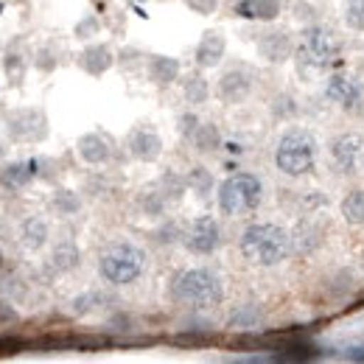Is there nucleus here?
Returning <instances> with one entry per match:
<instances>
[{
    "mask_svg": "<svg viewBox=\"0 0 364 364\" xmlns=\"http://www.w3.org/2000/svg\"><path fill=\"white\" fill-rule=\"evenodd\" d=\"M180 73H182V65L177 56L151 53V56L146 59V76H149V82H151L154 87H160V90L171 87V85L180 79Z\"/></svg>",
    "mask_w": 364,
    "mask_h": 364,
    "instance_id": "18",
    "label": "nucleus"
},
{
    "mask_svg": "<svg viewBox=\"0 0 364 364\" xmlns=\"http://www.w3.org/2000/svg\"><path fill=\"white\" fill-rule=\"evenodd\" d=\"M294 56L300 62V70H311V73H325L328 68H333L342 59V40L336 37V31L325 23H311L303 28Z\"/></svg>",
    "mask_w": 364,
    "mask_h": 364,
    "instance_id": "4",
    "label": "nucleus"
},
{
    "mask_svg": "<svg viewBox=\"0 0 364 364\" xmlns=\"http://www.w3.org/2000/svg\"><path fill=\"white\" fill-rule=\"evenodd\" d=\"M171 297L188 306L193 311H205V309H216L225 300V283L222 277L208 269V267H191L174 274L171 280Z\"/></svg>",
    "mask_w": 364,
    "mask_h": 364,
    "instance_id": "2",
    "label": "nucleus"
},
{
    "mask_svg": "<svg viewBox=\"0 0 364 364\" xmlns=\"http://www.w3.org/2000/svg\"><path fill=\"white\" fill-rule=\"evenodd\" d=\"M345 23L353 31H364V0H345Z\"/></svg>",
    "mask_w": 364,
    "mask_h": 364,
    "instance_id": "33",
    "label": "nucleus"
},
{
    "mask_svg": "<svg viewBox=\"0 0 364 364\" xmlns=\"http://www.w3.org/2000/svg\"><path fill=\"white\" fill-rule=\"evenodd\" d=\"M252 87H255V70L250 65H244V62H235L219 76L216 98L222 104H228V107H235V104H244L250 98Z\"/></svg>",
    "mask_w": 364,
    "mask_h": 364,
    "instance_id": "8",
    "label": "nucleus"
},
{
    "mask_svg": "<svg viewBox=\"0 0 364 364\" xmlns=\"http://www.w3.org/2000/svg\"><path fill=\"white\" fill-rule=\"evenodd\" d=\"M191 143H193V149H196L199 154H213V151L222 149V129H219L213 121H202V124L196 127L193 137H191Z\"/></svg>",
    "mask_w": 364,
    "mask_h": 364,
    "instance_id": "25",
    "label": "nucleus"
},
{
    "mask_svg": "<svg viewBox=\"0 0 364 364\" xmlns=\"http://www.w3.org/2000/svg\"><path fill=\"white\" fill-rule=\"evenodd\" d=\"M127 151L137 163H157L163 154V137L151 124H137L127 132Z\"/></svg>",
    "mask_w": 364,
    "mask_h": 364,
    "instance_id": "12",
    "label": "nucleus"
},
{
    "mask_svg": "<svg viewBox=\"0 0 364 364\" xmlns=\"http://www.w3.org/2000/svg\"><path fill=\"white\" fill-rule=\"evenodd\" d=\"M17 238H20V244H23L26 250L37 252V250H43V247L48 244V238H50V228H48L46 219H40V216H28V219H23V222H20Z\"/></svg>",
    "mask_w": 364,
    "mask_h": 364,
    "instance_id": "23",
    "label": "nucleus"
},
{
    "mask_svg": "<svg viewBox=\"0 0 364 364\" xmlns=\"http://www.w3.org/2000/svg\"><path fill=\"white\" fill-rule=\"evenodd\" d=\"M14 322H20V311L9 300H0V325H14Z\"/></svg>",
    "mask_w": 364,
    "mask_h": 364,
    "instance_id": "40",
    "label": "nucleus"
},
{
    "mask_svg": "<svg viewBox=\"0 0 364 364\" xmlns=\"http://www.w3.org/2000/svg\"><path fill=\"white\" fill-rule=\"evenodd\" d=\"M182 98L191 104V107H202V104H208V98H210V82L196 70V73H188L185 79H182Z\"/></svg>",
    "mask_w": 364,
    "mask_h": 364,
    "instance_id": "27",
    "label": "nucleus"
},
{
    "mask_svg": "<svg viewBox=\"0 0 364 364\" xmlns=\"http://www.w3.org/2000/svg\"><path fill=\"white\" fill-rule=\"evenodd\" d=\"M95 34H98V20H95V17H85V20L76 26V37H79V40H90Z\"/></svg>",
    "mask_w": 364,
    "mask_h": 364,
    "instance_id": "39",
    "label": "nucleus"
},
{
    "mask_svg": "<svg viewBox=\"0 0 364 364\" xmlns=\"http://www.w3.org/2000/svg\"><path fill=\"white\" fill-rule=\"evenodd\" d=\"M193 14H199V17H210V14H216V9H219V0H182Z\"/></svg>",
    "mask_w": 364,
    "mask_h": 364,
    "instance_id": "37",
    "label": "nucleus"
},
{
    "mask_svg": "<svg viewBox=\"0 0 364 364\" xmlns=\"http://www.w3.org/2000/svg\"><path fill=\"white\" fill-rule=\"evenodd\" d=\"M339 213L350 228H364V188L348 191L339 202Z\"/></svg>",
    "mask_w": 364,
    "mask_h": 364,
    "instance_id": "28",
    "label": "nucleus"
},
{
    "mask_svg": "<svg viewBox=\"0 0 364 364\" xmlns=\"http://www.w3.org/2000/svg\"><path fill=\"white\" fill-rule=\"evenodd\" d=\"M258 53H261V59L264 62H269V65H283V62H289L291 56H294V37L286 31V28H267L261 37H258Z\"/></svg>",
    "mask_w": 364,
    "mask_h": 364,
    "instance_id": "13",
    "label": "nucleus"
},
{
    "mask_svg": "<svg viewBox=\"0 0 364 364\" xmlns=\"http://www.w3.org/2000/svg\"><path fill=\"white\" fill-rule=\"evenodd\" d=\"M216 199H219V210L225 216L252 213L264 199V182H261V177H255L250 171L230 174L228 180H222V185H219Z\"/></svg>",
    "mask_w": 364,
    "mask_h": 364,
    "instance_id": "6",
    "label": "nucleus"
},
{
    "mask_svg": "<svg viewBox=\"0 0 364 364\" xmlns=\"http://www.w3.org/2000/svg\"><path fill=\"white\" fill-rule=\"evenodd\" d=\"M182 244L193 255H213L222 247V228L213 216H196L182 232Z\"/></svg>",
    "mask_w": 364,
    "mask_h": 364,
    "instance_id": "9",
    "label": "nucleus"
},
{
    "mask_svg": "<svg viewBox=\"0 0 364 364\" xmlns=\"http://www.w3.org/2000/svg\"><path fill=\"white\" fill-rule=\"evenodd\" d=\"M261 322H264L261 306L244 303V306H238L228 317V328L230 331H255V328H261Z\"/></svg>",
    "mask_w": 364,
    "mask_h": 364,
    "instance_id": "26",
    "label": "nucleus"
},
{
    "mask_svg": "<svg viewBox=\"0 0 364 364\" xmlns=\"http://www.w3.org/2000/svg\"><path fill=\"white\" fill-rule=\"evenodd\" d=\"M280 0H238L235 3V14L241 20H252V23H274L280 17Z\"/></svg>",
    "mask_w": 364,
    "mask_h": 364,
    "instance_id": "22",
    "label": "nucleus"
},
{
    "mask_svg": "<svg viewBox=\"0 0 364 364\" xmlns=\"http://www.w3.org/2000/svg\"><path fill=\"white\" fill-rule=\"evenodd\" d=\"M98 272L109 286H132L146 272V252L132 244V241H121L112 244L101 261H98Z\"/></svg>",
    "mask_w": 364,
    "mask_h": 364,
    "instance_id": "5",
    "label": "nucleus"
},
{
    "mask_svg": "<svg viewBox=\"0 0 364 364\" xmlns=\"http://www.w3.org/2000/svg\"><path fill=\"white\" fill-rule=\"evenodd\" d=\"M225 53H228V37H225L222 31L210 28V31H205V34L199 37L196 50H193V62H196L199 70H210V68L222 65Z\"/></svg>",
    "mask_w": 364,
    "mask_h": 364,
    "instance_id": "16",
    "label": "nucleus"
},
{
    "mask_svg": "<svg viewBox=\"0 0 364 364\" xmlns=\"http://www.w3.org/2000/svg\"><path fill=\"white\" fill-rule=\"evenodd\" d=\"M109 306H118V297L112 291H104V289H90V291H82L70 300V311L76 317H90L98 311H107Z\"/></svg>",
    "mask_w": 364,
    "mask_h": 364,
    "instance_id": "20",
    "label": "nucleus"
},
{
    "mask_svg": "<svg viewBox=\"0 0 364 364\" xmlns=\"http://www.w3.org/2000/svg\"><path fill=\"white\" fill-rule=\"evenodd\" d=\"M31 65L37 68V70H43V73H50V70H56V65H59V59H56V50L50 46H43L34 50V59H31Z\"/></svg>",
    "mask_w": 364,
    "mask_h": 364,
    "instance_id": "34",
    "label": "nucleus"
},
{
    "mask_svg": "<svg viewBox=\"0 0 364 364\" xmlns=\"http://www.w3.org/2000/svg\"><path fill=\"white\" fill-rule=\"evenodd\" d=\"M76 151L87 166H107L115 154V143L107 132H85L76 140Z\"/></svg>",
    "mask_w": 364,
    "mask_h": 364,
    "instance_id": "14",
    "label": "nucleus"
},
{
    "mask_svg": "<svg viewBox=\"0 0 364 364\" xmlns=\"http://www.w3.org/2000/svg\"><path fill=\"white\" fill-rule=\"evenodd\" d=\"M238 250L244 261H250L252 267L269 269V267L283 264L294 252V244H291V232L286 228L272 225V222H255L241 232Z\"/></svg>",
    "mask_w": 364,
    "mask_h": 364,
    "instance_id": "1",
    "label": "nucleus"
},
{
    "mask_svg": "<svg viewBox=\"0 0 364 364\" xmlns=\"http://www.w3.org/2000/svg\"><path fill=\"white\" fill-rule=\"evenodd\" d=\"M202 121H199V115L193 112V109H188V112H182L180 115V135L185 137V140H191L193 137V132H196V127H199Z\"/></svg>",
    "mask_w": 364,
    "mask_h": 364,
    "instance_id": "38",
    "label": "nucleus"
},
{
    "mask_svg": "<svg viewBox=\"0 0 364 364\" xmlns=\"http://www.w3.org/2000/svg\"><path fill=\"white\" fill-rule=\"evenodd\" d=\"M157 185H160V191L166 193V199H168L171 205L182 202V196L188 193V180H185V174L174 171V168H166V171L157 177Z\"/></svg>",
    "mask_w": 364,
    "mask_h": 364,
    "instance_id": "29",
    "label": "nucleus"
},
{
    "mask_svg": "<svg viewBox=\"0 0 364 364\" xmlns=\"http://www.w3.org/2000/svg\"><path fill=\"white\" fill-rule=\"evenodd\" d=\"M3 68H6V76H9L14 85L23 82V76H26V59H23L20 53H6Z\"/></svg>",
    "mask_w": 364,
    "mask_h": 364,
    "instance_id": "35",
    "label": "nucleus"
},
{
    "mask_svg": "<svg viewBox=\"0 0 364 364\" xmlns=\"http://www.w3.org/2000/svg\"><path fill=\"white\" fill-rule=\"evenodd\" d=\"M79 68L92 76V79H101L112 65H115V53H112V48L107 46V43H90V46H85L79 50Z\"/></svg>",
    "mask_w": 364,
    "mask_h": 364,
    "instance_id": "19",
    "label": "nucleus"
},
{
    "mask_svg": "<svg viewBox=\"0 0 364 364\" xmlns=\"http://www.w3.org/2000/svg\"><path fill=\"white\" fill-rule=\"evenodd\" d=\"M272 112L274 118H291V115H297V104H294V98L289 92H280V95H274Z\"/></svg>",
    "mask_w": 364,
    "mask_h": 364,
    "instance_id": "36",
    "label": "nucleus"
},
{
    "mask_svg": "<svg viewBox=\"0 0 364 364\" xmlns=\"http://www.w3.org/2000/svg\"><path fill=\"white\" fill-rule=\"evenodd\" d=\"M325 98L333 101V104H336L339 109H345V112H359L364 107V87L353 76L333 73V76H328V82H325Z\"/></svg>",
    "mask_w": 364,
    "mask_h": 364,
    "instance_id": "11",
    "label": "nucleus"
},
{
    "mask_svg": "<svg viewBox=\"0 0 364 364\" xmlns=\"http://www.w3.org/2000/svg\"><path fill=\"white\" fill-rule=\"evenodd\" d=\"M168 205H171V202L166 199V193L160 191V185H157V182L146 185V188L137 193V208H140V213H143V216H149V219H166Z\"/></svg>",
    "mask_w": 364,
    "mask_h": 364,
    "instance_id": "24",
    "label": "nucleus"
},
{
    "mask_svg": "<svg viewBox=\"0 0 364 364\" xmlns=\"http://www.w3.org/2000/svg\"><path fill=\"white\" fill-rule=\"evenodd\" d=\"M50 210H53L56 216H76V213L82 210V199H79V193L70 191V188H56L53 196H50Z\"/></svg>",
    "mask_w": 364,
    "mask_h": 364,
    "instance_id": "31",
    "label": "nucleus"
},
{
    "mask_svg": "<svg viewBox=\"0 0 364 364\" xmlns=\"http://www.w3.org/2000/svg\"><path fill=\"white\" fill-rule=\"evenodd\" d=\"M185 180H188V191H193L199 199H208V196L213 193V188H216L213 171L205 168V166H193V168H188Z\"/></svg>",
    "mask_w": 364,
    "mask_h": 364,
    "instance_id": "30",
    "label": "nucleus"
},
{
    "mask_svg": "<svg viewBox=\"0 0 364 364\" xmlns=\"http://www.w3.org/2000/svg\"><path fill=\"white\" fill-rule=\"evenodd\" d=\"M79 264H82V250H79V244L70 241V238H62V241L50 250V255H48V269L53 274L73 272V269H79Z\"/></svg>",
    "mask_w": 364,
    "mask_h": 364,
    "instance_id": "21",
    "label": "nucleus"
},
{
    "mask_svg": "<svg viewBox=\"0 0 364 364\" xmlns=\"http://www.w3.org/2000/svg\"><path fill=\"white\" fill-rule=\"evenodd\" d=\"M331 160L342 174H359L364 168V135L342 132L331 140Z\"/></svg>",
    "mask_w": 364,
    "mask_h": 364,
    "instance_id": "10",
    "label": "nucleus"
},
{
    "mask_svg": "<svg viewBox=\"0 0 364 364\" xmlns=\"http://www.w3.org/2000/svg\"><path fill=\"white\" fill-rule=\"evenodd\" d=\"M40 166H43L40 157L6 163L0 168V188H6V191H23L26 185H31V182L40 177Z\"/></svg>",
    "mask_w": 364,
    "mask_h": 364,
    "instance_id": "17",
    "label": "nucleus"
},
{
    "mask_svg": "<svg viewBox=\"0 0 364 364\" xmlns=\"http://www.w3.org/2000/svg\"><path fill=\"white\" fill-rule=\"evenodd\" d=\"M328 238V230H325V222H319L314 216H306L297 222V228L291 232V244H294V252L300 255H314L317 250H322Z\"/></svg>",
    "mask_w": 364,
    "mask_h": 364,
    "instance_id": "15",
    "label": "nucleus"
},
{
    "mask_svg": "<svg viewBox=\"0 0 364 364\" xmlns=\"http://www.w3.org/2000/svg\"><path fill=\"white\" fill-rule=\"evenodd\" d=\"M3 264H6V258H3V250H0V269H3Z\"/></svg>",
    "mask_w": 364,
    "mask_h": 364,
    "instance_id": "41",
    "label": "nucleus"
},
{
    "mask_svg": "<svg viewBox=\"0 0 364 364\" xmlns=\"http://www.w3.org/2000/svg\"><path fill=\"white\" fill-rule=\"evenodd\" d=\"M319 160V143L311 129L303 127H291L286 129L277 146H274V166L280 174L286 177H306L317 168Z\"/></svg>",
    "mask_w": 364,
    "mask_h": 364,
    "instance_id": "3",
    "label": "nucleus"
},
{
    "mask_svg": "<svg viewBox=\"0 0 364 364\" xmlns=\"http://www.w3.org/2000/svg\"><path fill=\"white\" fill-rule=\"evenodd\" d=\"M50 132L46 109L40 107H17L6 115V135L17 143H43Z\"/></svg>",
    "mask_w": 364,
    "mask_h": 364,
    "instance_id": "7",
    "label": "nucleus"
},
{
    "mask_svg": "<svg viewBox=\"0 0 364 364\" xmlns=\"http://www.w3.org/2000/svg\"><path fill=\"white\" fill-rule=\"evenodd\" d=\"M182 232H185V230H180V225H177L174 219H163L160 228L154 230V241H157V244H177L182 238Z\"/></svg>",
    "mask_w": 364,
    "mask_h": 364,
    "instance_id": "32",
    "label": "nucleus"
}]
</instances>
